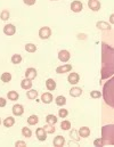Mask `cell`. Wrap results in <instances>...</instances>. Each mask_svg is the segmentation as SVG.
I'll return each mask as SVG.
<instances>
[{"instance_id":"obj_36","label":"cell","mask_w":114,"mask_h":147,"mask_svg":"<svg viewBox=\"0 0 114 147\" xmlns=\"http://www.w3.org/2000/svg\"><path fill=\"white\" fill-rule=\"evenodd\" d=\"M90 97H92V98H101L102 97V92L98 91V90H92L90 92Z\"/></svg>"},{"instance_id":"obj_2","label":"cell","mask_w":114,"mask_h":147,"mask_svg":"<svg viewBox=\"0 0 114 147\" xmlns=\"http://www.w3.org/2000/svg\"><path fill=\"white\" fill-rule=\"evenodd\" d=\"M103 98L109 106L114 109V76L105 82L103 87Z\"/></svg>"},{"instance_id":"obj_12","label":"cell","mask_w":114,"mask_h":147,"mask_svg":"<svg viewBox=\"0 0 114 147\" xmlns=\"http://www.w3.org/2000/svg\"><path fill=\"white\" fill-rule=\"evenodd\" d=\"M72 70V65L70 64H64V65H61L56 69V73L57 74H63V73H67Z\"/></svg>"},{"instance_id":"obj_37","label":"cell","mask_w":114,"mask_h":147,"mask_svg":"<svg viewBox=\"0 0 114 147\" xmlns=\"http://www.w3.org/2000/svg\"><path fill=\"white\" fill-rule=\"evenodd\" d=\"M94 146H104V143L102 140V138H98L94 142Z\"/></svg>"},{"instance_id":"obj_28","label":"cell","mask_w":114,"mask_h":147,"mask_svg":"<svg viewBox=\"0 0 114 147\" xmlns=\"http://www.w3.org/2000/svg\"><path fill=\"white\" fill-rule=\"evenodd\" d=\"M10 18V13H9V10L8 9H3L1 13H0V20L1 21H8Z\"/></svg>"},{"instance_id":"obj_27","label":"cell","mask_w":114,"mask_h":147,"mask_svg":"<svg viewBox=\"0 0 114 147\" xmlns=\"http://www.w3.org/2000/svg\"><path fill=\"white\" fill-rule=\"evenodd\" d=\"M28 123H29V125H36V124H38L39 123V117L38 115H31V116H29L28 117Z\"/></svg>"},{"instance_id":"obj_31","label":"cell","mask_w":114,"mask_h":147,"mask_svg":"<svg viewBox=\"0 0 114 147\" xmlns=\"http://www.w3.org/2000/svg\"><path fill=\"white\" fill-rule=\"evenodd\" d=\"M25 50L28 53H36L37 51V46L34 43H26L25 45Z\"/></svg>"},{"instance_id":"obj_9","label":"cell","mask_w":114,"mask_h":147,"mask_svg":"<svg viewBox=\"0 0 114 147\" xmlns=\"http://www.w3.org/2000/svg\"><path fill=\"white\" fill-rule=\"evenodd\" d=\"M25 78L26 79H30V80H34L36 78H37V75H38V72H37V70L34 69V67H29V69H26L25 70Z\"/></svg>"},{"instance_id":"obj_14","label":"cell","mask_w":114,"mask_h":147,"mask_svg":"<svg viewBox=\"0 0 114 147\" xmlns=\"http://www.w3.org/2000/svg\"><path fill=\"white\" fill-rule=\"evenodd\" d=\"M53 100H54V97L50 92H43L41 95V102L43 104H50Z\"/></svg>"},{"instance_id":"obj_21","label":"cell","mask_w":114,"mask_h":147,"mask_svg":"<svg viewBox=\"0 0 114 147\" xmlns=\"http://www.w3.org/2000/svg\"><path fill=\"white\" fill-rule=\"evenodd\" d=\"M56 81L54 80V79H48L47 81H46V87H47V89L49 90V91H54L55 89H56Z\"/></svg>"},{"instance_id":"obj_20","label":"cell","mask_w":114,"mask_h":147,"mask_svg":"<svg viewBox=\"0 0 114 147\" xmlns=\"http://www.w3.org/2000/svg\"><path fill=\"white\" fill-rule=\"evenodd\" d=\"M26 97L30 99V100H34V99H37L38 98V90H36V89H29L28 91H26Z\"/></svg>"},{"instance_id":"obj_17","label":"cell","mask_w":114,"mask_h":147,"mask_svg":"<svg viewBox=\"0 0 114 147\" xmlns=\"http://www.w3.org/2000/svg\"><path fill=\"white\" fill-rule=\"evenodd\" d=\"M32 80H30V79H23L22 81H21V88L22 89H24V90H29V89H31L32 88Z\"/></svg>"},{"instance_id":"obj_22","label":"cell","mask_w":114,"mask_h":147,"mask_svg":"<svg viewBox=\"0 0 114 147\" xmlns=\"http://www.w3.org/2000/svg\"><path fill=\"white\" fill-rule=\"evenodd\" d=\"M7 98H8L9 100H11V102H16V100H18L20 95H18L17 91L11 90V91H8V94H7Z\"/></svg>"},{"instance_id":"obj_18","label":"cell","mask_w":114,"mask_h":147,"mask_svg":"<svg viewBox=\"0 0 114 147\" xmlns=\"http://www.w3.org/2000/svg\"><path fill=\"white\" fill-rule=\"evenodd\" d=\"M53 144H54V146H56V147L64 146V145H65V138H64L63 136H57V137L54 138Z\"/></svg>"},{"instance_id":"obj_23","label":"cell","mask_w":114,"mask_h":147,"mask_svg":"<svg viewBox=\"0 0 114 147\" xmlns=\"http://www.w3.org/2000/svg\"><path fill=\"white\" fill-rule=\"evenodd\" d=\"M70 95L72 96V97H79V96H81L82 95V89L80 88V87H72L71 88V90H70Z\"/></svg>"},{"instance_id":"obj_5","label":"cell","mask_w":114,"mask_h":147,"mask_svg":"<svg viewBox=\"0 0 114 147\" xmlns=\"http://www.w3.org/2000/svg\"><path fill=\"white\" fill-rule=\"evenodd\" d=\"M3 33L7 36V37H11L16 33V28L14 24H6L3 26Z\"/></svg>"},{"instance_id":"obj_1","label":"cell","mask_w":114,"mask_h":147,"mask_svg":"<svg viewBox=\"0 0 114 147\" xmlns=\"http://www.w3.org/2000/svg\"><path fill=\"white\" fill-rule=\"evenodd\" d=\"M114 74V48L102 42V69L101 80H107Z\"/></svg>"},{"instance_id":"obj_8","label":"cell","mask_w":114,"mask_h":147,"mask_svg":"<svg viewBox=\"0 0 114 147\" xmlns=\"http://www.w3.org/2000/svg\"><path fill=\"white\" fill-rule=\"evenodd\" d=\"M83 9V5L81 1L79 0H74L71 2V10L74 11V13H80L81 10Z\"/></svg>"},{"instance_id":"obj_6","label":"cell","mask_w":114,"mask_h":147,"mask_svg":"<svg viewBox=\"0 0 114 147\" xmlns=\"http://www.w3.org/2000/svg\"><path fill=\"white\" fill-rule=\"evenodd\" d=\"M88 7L92 11H98L101 9L102 5H101V1L99 0H88Z\"/></svg>"},{"instance_id":"obj_24","label":"cell","mask_w":114,"mask_h":147,"mask_svg":"<svg viewBox=\"0 0 114 147\" xmlns=\"http://www.w3.org/2000/svg\"><path fill=\"white\" fill-rule=\"evenodd\" d=\"M46 123H47V124L55 125V124L57 123V117H56V115H54V114L47 115V117H46Z\"/></svg>"},{"instance_id":"obj_33","label":"cell","mask_w":114,"mask_h":147,"mask_svg":"<svg viewBox=\"0 0 114 147\" xmlns=\"http://www.w3.org/2000/svg\"><path fill=\"white\" fill-rule=\"evenodd\" d=\"M70 137H71L72 139H74L76 142H79V140H80V136H79V132H78L76 130H71V131H70Z\"/></svg>"},{"instance_id":"obj_16","label":"cell","mask_w":114,"mask_h":147,"mask_svg":"<svg viewBox=\"0 0 114 147\" xmlns=\"http://www.w3.org/2000/svg\"><path fill=\"white\" fill-rule=\"evenodd\" d=\"M96 28H97L98 30H103V31H105V30H111V29H112V28H111V24L107 23V22H104V21L97 22V23H96Z\"/></svg>"},{"instance_id":"obj_43","label":"cell","mask_w":114,"mask_h":147,"mask_svg":"<svg viewBox=\"0 0 114 147\" xmlns=\"http://www.w3.org/2000/svg\"><path fill=\"white\" fill-rule=\"evenodd\" d=\"M1 123H2V121H1V119H0V125H1Z\"/></svg>"},{"instance_id":"obj_11","label":"cell","mask_w":114,"mask_h":147,"mask_svg":"<svg viewBox=\"0 0 114 147\" xmlns=\"http://www.w3.org/2000/svg\"><path fill=\"white\" fill-rule=\"evenodd\" d=\"M70 57H71L70 53H69L67 50H65V49H63V50H61V51L58 53V59H59L61 62H63V63H66V62L70 59Z\"/></svg>"},{"instance_id":"obj_38","label":"cell","mask_w":114,"mask_h":147,"mask_svg":"<svg viewBox=\"0 0 114 147\" xmlns=\"http://www.w3.org/2000/svg\"><path fill=\"white\" fill-rule=\"evenodd\" d=\"M15 146L16 147H25L26 146V143L23 142V140H17V142L15 143Z\"/></svg>"},{"instance_id":"obj_10","label":"cell","mask_w":114,"mask_h":147,"mask_svg":"<svg viewBox=\"0 0 114 147\" xmlns=\"http://www.w3.org/2000/svg\"><path fill=\"white\" fill-rule=\"evenodd\" d=\"M36 136L40 142H45L47 139V131L45 130V128H38L36 131Z\"/></svg>"},{"instance_id":"obj_39","label":"cell","mask_w":114,"mask_h":147,"mask_svg":"<svg viewBox=\"0 0 114 147\" xmlns=\"http://www.w3.org/2000/svg\"><path fill=\"white\" fill-rule=\"evenodd\" d=\"M23 2L25 5H28V6H33L37 2V0H23Z\"/></svg>"},{"instance_id":"obj_13","label":"cell","mask_w":114,"mask_h":147,"mask_svg":"<svg viewBox=\"0 0 114 147\" xmlns=\"http://www.w3.org/2000/svg\"><path fill=\"white\" fill-rule=\"evenodd\" d=\"M79 80H80V76H79V74L76 73V72L70 73L69 76H67V81H69V83H71L72 86H76V83L79 82Z\"/></svg>"},{"instance_id":"obj_3","label":"cell","mask_w":114,"mask_h":147,"mask_svg":"<svg viewBox=\"0 0 114 147\" xmlns=\"http://www.w3.org/2000/svg\"><path fill=\"white\" fill-rule=\"evenodd\" d=\"M102 140L104 146L114 145V124H107L102 128Z\"/></svg>"},{"instance_id":"obj_34","label":"cell","mask_w":114,"mask_h":147,"mask_svg":"<svg viewBox=\"0 0 114 147\" xmlns=\"http://www.w3.org/2000/svg\"><path fill=\"white\" fill-rule=\"evenodd\" d=\"M43 128H45V130L47 131V134H54L55 130H56V128H55L54 125H51V124H46Z\"/></svg>"},{"instance_id":"obj_32","label":"cell","mask_w":114,"mask_h":147,"mask_svg":"<svg viewBox=\"0 0 114 147\" xmlns=\"http://www.w3.org/2000/svg\"><path fill=\"white\" fill-rule=\"evenodd\" d=\"M61 129L62 130H70L71 129V122L70 121H67V120H64L62 123H61Z\"/></svg>"},{"instance_id":"obj_26","label":"cell","mask_w":114,"mask_h":147,"mask_svg":"<svg viewBox=\"0 0 114 147\" xmlns=\"http://www.w3.org/2000/svg\"><path fill=\"white\" fill-rule=\"evenodd\" d=\"M11 73H9V72H5V73L1 74V76H0V79H1V81L3 82V83H8V82H10L11 81Z\"/></svg>"},{"instance_id":"obj_25","label":"cell","mask_w":114,"mask_h":147,"mask_svg":"<svg viewBox=\"0 0 114 147\" xmlns=\"http://www.w3.org/2000/svg\"><path fill=\"white\" fill-rule=\"evenodd\" d=\"M22 59H23V58H22V55H21V54H14V55L11 56V58H10L11 63H13V64H15V65L21 64Z\"/></svg>"},{"instance_id":"obj_41","label":"cell","mask_w":114,"mask_h":147,"mask_svg":"<svg viewBox=\"0 0 114 147\" xmlns=\"http://www.w3.org/2000/svg\"><path fill=\"white\" fill-rule=\"evenodd\" d=\"M78 39H80V40H86V39H87V34H86V33H79V34H78Z\"/></svg>"},{"instance_id":"obj_40","label":"cell","mask_w":114,"mask_h":147,"mask_svg":"<svg viewBox=\"0 0 114 147\" xmlns=\"http://www.w3.org/2000/svg\"><path fill=\"white\" fill-rule=\"evenodd\" d=\"M7 104V100L3 97H0V107H5Z\"/></svg>"},{"instance_id":"obj_4","label":"cell","mask_w":114,"mask_h":147,"mask_svg":"<svg viewBox=\"0 0 114 147\" xmlns=\"http://www.w3.org/2000/svg\"><path fill=\"white\" fill-rule=\"evenodd\" d=\"M51 37V30L50 28L48 26H42L40 30H39V38L42 39V40H47Z\"/></svg>"},{"instance_id":"obj_44","label":"cell","mask_w":114,"mask_h":147,"mask_svg":"<svg viewBox=\"0 0 114 147\" xmlns=\"http://www.w3.org/2000/svg\"><path fill=\"white\" fill-rule=\"evenodd\" d=\"M51 1H56V0H51Z\"/></svg>"},{"instance_id":"obj_19","label":"cell","mask_w":114,"mask_h":147,"mask_svg":"<svg viewBox=\"0 0 114 147\" xmlns=\"http://www.w3.org/2000/svg\"><path fill=\"white\" fill-rule=\"evenodd\" d=\"M2 124L5 128H11L14 124H15V119L13 116H7L3 121H2Z\"/></svg>"},{"instance_id":"obj_35","label":"cell","mask_w":114,"mask_h":147,"mask_svg":"<svg viewBox=\"0 0 114 147\" xmlns=\"http://www.w3.org/2000/svg\"><path fill=\"white\" fill-rule=\"evenodd\" d=\"M67 115H69V111L67 110H65V109H61V110L58 111V116H59L61 119H65Z\"/></svg>"},{"instance_id":"obj_42","label":"cell","mask_w":114,"mask_h":147,"mask_svg":"<svg viewBox=\"0 0 114 147\" xmlns=\"http://www.w3.org/2000/svg\"><path fill=\"white\" fill-rule=\"evenodd\" d=\"M110 23H111V24H114V13L111 14V16H110Z\"/></svg>"},{"instance_id":"obj_7","label":"cell","mask_w":114,"mask_h":147,"mask_svg":"<svg viewBox=\"0 0 114 147\" xmlns=\"http://www.w3.org/2000/svg\"><path fill=\"white\" fill-rule=\"evenodd\" d=\"M11 112H13L14 116H21L24 114V106L21 104H15L11 109Z\"/></svg>"},{"instance_id":"obj_15","label":"cell","mask_w":114,"mask_h":147,"mask_svg":"<svg viewBox=\"0 0 114 147\" xmlns=\"http://www.w3.org/2000/svg\"><path fill=\"white\" fill-rule=\"evenodd\" d=\"M78 132H79L80 138H88L90 136V129L88 127H81L78 130Z\"/></svg>"},{"instance_id":"obj_29","label":"cell","mask_w":114,"mask_h":147,"mask_svg":"<svg viewBox=\"0 0 114 147\" xmlns=\"http://www.w3.org/2000/svg\"><path fill=\"white\" fill-rule=\"evenodd\" d=\"M55 102H56V105L57 106H61L62 107V106H64L66 104V98L64 96H57Z\"/></svg>"},{"instance_id":"obj_30","label":"cell","mask_w":114,"mask_h":147,"mask_svg":"<svg viewBox=\"0 0 114 147\" xmlns=\"http://www.w3.org/2000/svg\"><path fill=\"white\" fill-rule=\"evenodd\" d=\"M22 135L25 138H30V137H32V130L28 127H23L22 128Z\"/></svg>"}]
</instances>
